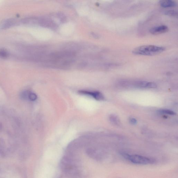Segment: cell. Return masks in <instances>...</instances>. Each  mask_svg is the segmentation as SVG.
Returning <instances> with one entry per match:
<instances>
[{"label":"cell","instance_id":"cell-1","mask_svg":"<svg viewBox=\"0 0 178 178\" xmlns=\"http://www.w3.org/2000/svg\"><path fill=\"white\" fill-rule=\"evenodd\" d=\"M165 50V48L163 47L151 45H143L135 48L132 53L136 55L152 56L158 55Z\"/></svg>","mask_w":178,"mask_h":178},{"label":"cell","instance_id":"cell-2","mask_svg":"<svg viewBox=\"0 0 178 178\" xmlns=\"http://www.w3.org/2000/svg\"><path fill=\"white\" fill-rule=\"evenodd\" d=\"M123 156L125 158L127 159L134 164L139 165H147L148 164H154L156 161L154 159L138 155H130L123 154Z\"/></svg>","mask_w":178,"mask_h":178},{"label":"cell","instance_id":"cell-3","mask_svg":"<svg viewBox=\"0 0 178 178\" xmlns=\"http://www.w3.org/2000/svg\"><path fill=\"white\" fill-rule=\"evenodd\" d=\"M135 87L140 89H155L157 87L156 83L146 81H136L134 83Z\"/></svg>","mask_w":178,"mask_h":178},{"label":"cell","instance_id":"cell-4","mask_svg":"<svg viewBox=\"0 0 178 178\" xmlns=\"http://www.w3.org/2000/svg\"><path fill=\"white\" fill-rule=\"evenodd\" d=\"M79 93L91 96L98 100H102L104 99V96L102 93L100 92L81 91L79 92Z\"/></svg>","mask_w":178,"mask_h":178},{"label":"cell","instance_id":"cell-5","mask_svg":"<svg viewBox=\"0 0 178 178\" xmlns=\"http://www.w3.org/2000/svg\"><path fill=\"white\" fill-rule=\"evenodd\" d=\"M168 31V27L165 26H161L153 27L150 29V31L152 35H158L166 33Z\"/></svg>","mask_w":178,"mask_h":178},{"label":"cell","instance_id":"cell-6","mask_svg":"<svg viewBox=\"0 0 178 178\" xmlns=\"http://www.w3.org/2000/svg\"><path fill=\"white\" fill-rule=\"evenodd\" d=\"M160 5L162 7H174L177 5L176 3L173 0H160Z\"/></svg>","mask_w":178,"mask_h":178},{"label":"cell","instance_id":"cell-7","mask_svg":"<svg viewBox=\"0 0 178 178\" xmlns=\"http://www.w3.org/2000/svg\"><path fill=\"white\" fill-rule=\"evenodd\" d=\"M16 21L13 19H9L4 22L3 25V27L4 28H8L10 27L13 26L14 25L16 24Z\"/></svg>","mask_w":178,"mask_h":178},{"label":"cell","instance_id":"cell-8","mask_svg":"<svg viewBox=\"0 0 178 178\" xmlns=\"http://www.w3.org/2000/svg\"><path fill=\"white\" fill-rule=\"evenodd\" d=\"M9 56V53L7 50L2 49H0V58L6 59Z\"/></svg>","mask_w":178,"mask_h":178},{"label":"cell","instance_id":"cell-9","mask_svg":"<svg viewBox=\"0 0 178 178\" xmlns=\"http://www.w3.org/2000/svg\"><path fill=\"white\" fill-rule=\"evenodd\" d=\"M118 117L114 115H111L110 117V120L111 122L114 124L118 125L120 123V121Z\"/></svg>","mask_w":178,"mask_h":178},{"label":"cell","instance_id":"cell-10","mask_svg":"<svg viewBox=\"0 0 178 178\" xmlns=\"http://www.w3.org/2000/svg\"><path fill=\"white\" fill-rule=\"evenodd\" d=\"M159 112L162 114H165L170 115H174L175 112L173 111L167 109H162L159 111Z\"/></svg>","mask_w":178,"mask_h":178},{"label":"cell","instance_id":"cell-11","mask_svg":"<svg viewBox=\"0 0 178 178\" xmlns=\"http://www.w3.org/2000/svg\"><path fill=\"white\" fill-rule=\"evenodd\" d=\"M165 14L166 15L172 17H176L177 16V12L174 10H170L167 11L165 13Z\"/></svg>","mask_w":178,"mask_h":178},{"label":"cell","instance_id":"cell-12","mask_svg":"<svg viewBox=\"0 0 178 178\" xmlns=\"http://www.w3.org/2000/svg\"><path fill=\"white\" fill-rule=\"evenodd\" d=\"M28 98L32 101H34L37 99V96L35 93H32V92H29Z\"/></svg>","mask_w":178,"mask_h":178},{"label":"cell","instance_id":"cell-13","mask_svg":"<svg viewBox=\"0 0 178 178\" xmlns=\"http://www.w3.org/2000/svg\"><path fill=\"white\" fill-rule=\"evenodd\" d=\"M131 123V124L133 125H135L137 124V121L135 118H132L130 120Z\"/></svg>","mask_w":178,"mask_h":178},{"label":"cell","instance_id":"cell-14","mask_svg":"<svg viewBox=\"0 0 178 178\" xmlns=\"http://www.w3.org/2000/svg\"><path fill=\"white\" fill-rule=\"evenodd\" d=\"M1 125H0V130H1Z\"/></svg>","mask_w":178,"mask_h":178}]
</instances>
